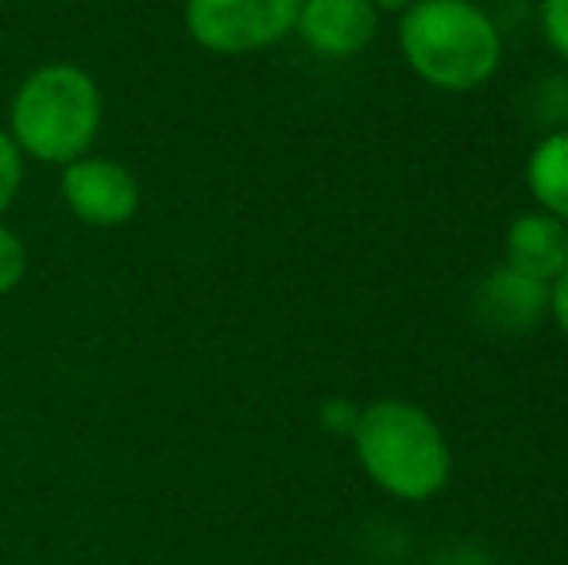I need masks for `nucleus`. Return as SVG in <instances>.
<instances>
[{"instance_id":"nucleus-1","label":"nucleus","mask_w":568,"mask_h":565,"mask_svg":"<svg viewBox=\"0 0 568 565\" xmlns=\"http://www.w3.org/2000/svg\"><path fill=\"white\" fill-rule=\"evenodd\" d=\"M352 450L364 476L403 504H426L453 481V445L437 418L410 400H375L359 407Z\"/></svg>"},{"instance_id":"nucleus-2","label":"nucleus","mask_w":568,"mask_h":565,"mask_svg":"<svg viewBox=\"0 0 568 565\" xmlns=\"http://www.w3.org/2000/svg\"><path fill=\"white\" fill-rule=\"evenodd\" d=\"M105 121V98L98 78L78 62H43L8 101V137L47 167H67L90 155Z\"/></svg>"},{"instance_id":"nucleus-3","label":"nucleus","mask_w":568,"mask_h":565,"mask_svg":"<svg viewBox=\"0 0 568 565\" xmlns=\"http://www.w3.org/2000/svg\"><path fill=\"white\" fill-rule=\"evenodd\" d=\"M398 51L414 78L437 93H471L495 78L503 36L471 0H414L398 12Z\"/></svg>"},{"instance_id":"nucleus-4","label":"nucleus","mask_w":568,"mask_h":565,"mask_svg":"<svg viewBox=\"0 0 568 565\" xmlns=\"http://www.w3.org/2000/svg\"><path fill=\"white\" fill-rule=\"evenodd\" d=\"M302 0H182L190 43L217 59H244L294 36Z\"/></svg>"},{"instance_id":"nucleus-5","label":"nucleus","mask_w":568,"mask_h":565,"mask_svg":"<svg viewBox=\"0 0 568 565\" xmlns=\"http://www.w3.org/2000/svg\"><path fill=\"white\" fill-rule=\"evenodd\" d=\"M59 194L67 210L90 229H120L140 213L143 190L132 167L109 155H82L62 167Z\"/></svg>"},{"instance_id":"nucleus-6","label":"nucleus","mask_w":568,"mask_h":565,"mask_svg":"<svg viewBox=\"0 0 568 565\" xmlns=\"http://www.w3.org/2000/svg\"><path fill=\"white\" fill-rule=\"evenodd\" d=\"M379 23L372 0H302L294 36L322 59H356L375 43Z\"/></svg>"},{"instance_id":"nucleus-7","label":"nucleus","mask_w":568,"mask_h":565,"mask_svg":"<svg viewBox=\"0 0 568 565\" xmlns=\"http://www.w3.org/2000/svg\"><path fill=\"white\" fill-rule=\"evenodd\" d=\"M471 306H476V317L484 330L515 337V333L534 330L549 314V286L526 280V275H518L507 264H495L476 283Z\"/></svg>"},{"instance_id":"nucleus-8","label":"nucleus","mask_w":568,"mask_h":565,"mask_svg":"<svg viewBox=\"0 0 568 565\" xmlns=\"http://www.w3.org/2000/svg\"><path fill=\"white\" fill-rule=\"evenodd\" d=\"M503 264L549 286L568 268V225L541 210L518 213L503 233Z\"/></svg>"},{"instance_id":"nucleus-9","label":"nucleus","mask_w":568,"mask_h":565,"mask_svg":"<svg viewBox=\"0 0 568 565\" xmlns=\"http://www.w3.org/2000/svg\"><path fill=\"white\" fill-rule=\"evenodd\" d=\"M526 186L541 213L568 225V129L546 132L526 159Z\"/></svg>"},{"instance_id":"nucleus-10","label":"nucleus","mask_w":568,"mask_h":565,"mask_svg":"<svg viewBox=\"0 0 568 565\" xmlns=\"http://www.w3.org/2000/svg\"><path fill=\"white\" fill-rule=\"evenodd\" d=\"M28 268H31L28 241L8 221H0V294H12L16 286L28 280Z\"/></svg>"},{"instance_id":"nucleus-11","label":"nucleus","mask_w":568,"mask_h":565,"mask_svg":"<svg viewBox=\"0 0 568 565\" xmlns=\"http://www.w3.org/2000/svg\"><path fill=\"white\" fill-rule=\"evenodd\" d=\"M23 174H28V159H23V151L16 148V140L8 137V129L0 124V221H4V213L12 210V202L20 198Z\"/></svg>"},{"instance_id":"nucleus-12","label":"nucleus","mask_w":568,"mask_h":565,"mask_svg":"<svg viewBox=\"0 0 568 565\" xmlns=\"http://www.w3.org/2000/svg\"><path fill=\"white\" fill-rule=\"evenodd\" d=\"M541 36L549 51L568 62V0H541Z\"/></svg>"},{"instance_id":"nucleus-13","label":"nucleus","mask_w":568,"mask_h":565,"mask_svg":"<svg viewBox=\"0 0 568 565\" xmlns=\"http://www.w3.org/2000/svg\"><path fill=\"white\" fill-rule=\"evenodd\" d=\"M356 418H359V407L352 400H341V395L325 400L322 411H317V423H322L325 434H333V437H352Z\"/></svg>"},{"instance_id":"nucleus-14","label":"nucleus","mask_w":568,"mask_h":565,"mask_svg":"<svg viewBox=\"0 0 568 565\" xmlns=\"http://www.w3.org/2000/svg\"><path fill=\"white\" fill-rule=\"evenodd\" d=\"M549 317H554V325L568 337V268L549 283Z\"/></svg>"},{"instance_id":"nucleus-15","label":"nucleus","mask_w":568,"mask_h":565,"mask_svg":"<svg viewBox=\"0 0 568 565\" xmlns=\"http://www.w3.org/2000/svg\"><path fill=\"white\" fill-rule=\"evenodd\" d=\"M372 4L379 8L383 16H387V12H395V16H398V12H406V8H410L414 0H372Z\"/></svg>"}]
</instances>
